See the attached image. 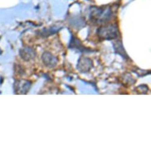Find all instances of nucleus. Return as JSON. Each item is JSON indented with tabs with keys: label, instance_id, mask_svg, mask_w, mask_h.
<instances>
[{
	"label": "nucleus",
	"instance_id": "1",
	"mask_svg": "<svg viewBox=\"0 0 151 151\" xmlns=\"http://www.w3.org/2000/svg\"><path fill=\"white\" fill-rule=\"evenodd\" d=\"M119 30L116 25L111 24L103 26L99 30L100 37L103 39H113L119 36Z\"/></svg>",
	"mask_w": 151,
	"mask_h": 151
},
{
	"label": "nucleus",
	"instance_id": "3",
	"mask_svg": "<svg viewBox=\"0 0 151 151\" xmlns=\"http://www.w3.org/2000/svg\"><path fill=\"white\" fill-rule=\"evenodd\" d=\"M43 60L45 65L50 68L54 67L57 63V59L50 53H45L43 55Z\"/></svg>",
	"mask_w": 151,
	"mask_h": 151
},
{
	"label": "nucleus",
	"instance_id": "2",
	"mask_svg": "<svg viewBox=\"0 0 151 151\" xmlns=\"http://www.w3.org/2000/svg\"><path fill=\"white\" fill-rule=\"evenodd\" d=\"M93 66L92 60L88 58H81L78 64V69L82 72H86L89 71Z\"/></svg>",
	"mask_w": 151,
	"mask_h": 151
},
{
	"label": "nucleus",
	"instance_id": "4",
	"mask_svg": "<svg viewBox=\"0 0 151 151\" xmlns=\"http://www.w3.org/2000/svg\"><path fill=\"white\" fill-rule=\"evenodd\" d=\"M116 52H118V53H120L121 55H122L124 57L126 56L127 58V55L126 53V52H124V49H123V47L122 46V45H121V47H120V45H119L118 47H116Z\"/></svg>",
	"mask_w": 151,
	"mask_h": 151
}]
</instances>
